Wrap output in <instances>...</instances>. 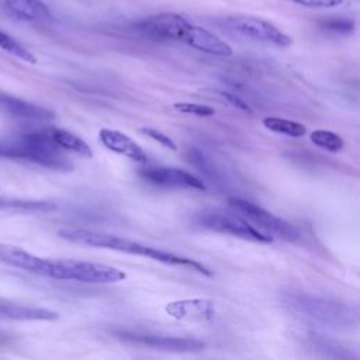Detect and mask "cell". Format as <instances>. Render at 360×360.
<instances>
[{"label": "cell", "instance_id": "d4e9b609", "mask_svg": "<svg viewBox=\"0 0 360 360\" xmlns=\"http://www.w3.org/2000/svg\"><path fill=\"white\" fill-rule=\"evenodd\" d=\"M141 132L145 134V135H148L149 138L155 139L156 142H159V143L163 145L165 148H169V149H172V150H176V149H177L174 141H173L169 135L163 134L162 131H158V129L149 128V127H143V128H141Z\"/></svg>", "mask_w": 360, "mask_h": 360}, {"label": "cell", "instance_id": "277c9868", "mask_svg": "<svg viewBox=\"0 0 360 360\" xmlns=\"http://www.w3.org/2000/svg\"><path fill=\"white\" fill-rule=\"evenodd\" d=\"M46 277L56 280H73L89 284H110L125 280L127 274L112 266L62 259V260H49Z\"/></svg>", "mask_w": 360, "mask_h": 360}, {"label": "cell", "instance_id": "2e32d148", "mask_svg": "<svg viewBox=\"0 0 360 360\" xmlns=\"http://www.w3.org/2000/svg\"><path fill=\"white\" fill-rule=\"evenodd\" d=\"M188 46L210 53V55H215V56H231L232 55V48L222 41L219 37H217L215 34H212L211 31L194 25L193 27V32L190 37V41L187 44Z\"/></svg>", "mask_w": 360, "mask_h": 360}, {"label": "cell", "instance_id": "52a82bcc", "mask_svg": "<svg viewBox=\"0 0 360 360\" xmlns=\"http://www.w3.org/2000/svg\"><path fill=\"white\" fill-rule=\"evenodd\" d=\"M194 24L176 13H159L135 22V28L143 35L162 42H188Z\"/></svg>", "mask_w": 360, "mask_h": 360}, {"label": "cell", "instance_id": "8992f818", "mask_svg": "<svg viewBox=\"0 0 360 360\" xmlns=\"http://www.w3.org/2000/svg\"><path fill=\"white\" fill-rule=\"evenodd\" d=\"M228 204L236 212L243 215L248 221L257 225V228H260V232L271 236L273 239L278 238L285 242H295L301 235L297 226L250 201L238 197H231L228 198Z\"/></svg>", "mask_w": 360, "mask_h": 360}, {"label": "cell", "instance_id": "30bf717a", "mask_svg": "<svg viewBox=\"0 0 360 360\" xmlns=\"http://www.w3.org/2000/svg\"><path fill=\"white\" fill-rule=\"evenodd\" d=\"M120 339L146 346L156 350L165 352H174V353H190V352H200L204 349V343L197 339L191 338H179V336H162V335H139L132 332H117L115 333Z\"/></svg>", "mask_w": 360, "mask_h": 360}, {"label": "cell", "instance_id": "ac0fdd59", "mask_svg": "<svg viewBox=\"0 0 360 360\" xmlns=\"http://www.w3.org/2000/svg\"><path fill=\"white\" fill-rule=\"evenodd\" d=\"M51 139L55 142V145L58 148H60L62 150L66 152H72L76 155H80L83 158H91L93 152L90 149V146L77 135H75L73 132L63 129V128H55V127H49L46 128Z\"/></svg>", "mask_w": 360, "mask_h": 360}, {"label": "cell", "instance_id": "4316f807", "mask_svg": "<svg viewBox=\"0 0 360 360\" xmlns=\"http://www.w3.org/2000/svg\"><path fill=\"white\" fill-rule=\"evenodd\" d=\"M222 96L228 100V103H231L233 107H236L238 110H242V111H246V112H252V108L249 107L248 101L242 100L240 97H238L236 94H232V93H226L224 91Z\"/></svg>", "mask_w": 360, "mask_h": 360}, {"label": "cell", "instance_id": "ffe728a7", "mask_svg": "<svg viewBox=\"0 0 360 360\" xmlns=\"http://www.w3.org/2000/svg\"><path fill=\"white\" fill-rule=\"evenodd\" d=\"M309 139L316 146H319L328 152H332V153L340 152L345 145L340 135H338L336 132H332V131H326V129H316V131L311 132Z\"/></svg>", "mask_w": 360, "mask_h": 360}, {"label": "cell", "instance_id": "4fadbf2b", "mask_svg": "<svg viewBox=\"0 0 360 360\" xmlns=\"http://www.w3.org/2000/svg\"><path fill=\"white\" fill-rule=\"evenodd\" d=\"M0 112L7 114L10 117H15V118L35 120V121H49V120H53L55 117V114L45 107L10 96L3 91H0Z\"/></svg>", "mask_w": 360, "mask_h": 360}, {"label": "cell", "instance_id": "7402d4cb", "mask_svg": "<svg viewBox=\"0 0 360 360\" xmlns=\"http://www.w3.org/2000/svg\"><path fill=\"white\" fill-rule=\"evenodd\" d=\"M173 108L183 114L197 115V117H211L215 114L214 107L207 104H197V103H174Z\"/></svg>", "mask_w": 360, "mask_h": 360}, {"label": "cell", "instance_id": "484cf974", "mask_svg": "<svg viewBox=\"0 0 360 360\" xmlns=\"http://www.w3.org/2000/svg\"><path fill=\"white\" fill-rule=\"evenodd\" d=\"M295 4L311 7V8H332L339 6L343 0H290Z\"/></svg>", "mask_w": 360, "mask_h": 360}, {"label": "cell", "instance_id": "e0dca14e", "mask_svg": "<svg viewBox=\"0 0 360 360\" xmlns=\"http://www.w3.org/2000/svg\"><path fill=\"white\" fill-rule=\"evenodd\" d=\"M0 318L14 321H53L58 319V314L45 308L0 301Z\"/></svg>", "mask_w": 360, "mask_h": 360}, {"label": "cell", "instance_id": "9c48e42d", "mask_svg": "<svg viewBox=\"0 0 360 360\" xmlns=\"http://www.w3.org/2000/svg\"><path fill=\"white\" fill-rule=\"evenodd\" d=\"M139 176L153 184V186H159V187H167V188H186V190H207L205 183L186 172L177 167H166V166H150V167H145L139 170Z\"/></svg>", "mask_w": 360, "mask_h": 360}, {"label": "cell", "instance_id": "7a4b0ae2", "mask_svg": "<svg viewBox=\"0 0 360 360\" xmlns=\"http://www.w3.org/2000/svg\"><path fill=\"white\" fill-rule=\"evenodd\" d=\"M0 158L25 160L53 170L72 169V163L51 139L46 128L22 134L11 141H0Z\"/></svg>", "mask_w": 360, "mask_h": 360}, {"label": "cell", "instance_id": "cb8c5ba5", "mask_svg": "<svg viewBox=\"0 0 360 360\" xmlns=\"http://www.w3.org/2000/svg\"><path fill=\"white\" fill-rule=\"evenodd\" d=\"M321 27L325 30V31H330L333 34H343V35H347L350 34L353 30H354V22L349 18H340V17H333V18H329L326 21H323L321 24Z\"/></svg>", "mask_w": 360, "mask_h": 360}, {"label": "cell", "instance_id": "d6986e66", "mask_svg": "<svg viewBox=\"0 0 360 360\" xmlns=\"http://www.w3.org/2000/svg\"><path fill=\"white\" fill-rule=\"evenodd\" d=\"M263 125L277 134H283L287 136L292 138H301L307 134V129L302 124L285 118H278V117H264L263 118Z\"/></svg>", "mask_w": 360, "mask_h": 360}, {"label": "cell", "instance_id": "3957f363", "mask_svg": "<svg viewBox=\"0 0 360 360\" xmlns=\"http://www.w3.org/2000/svg\"><path fill=\"white\" fill-rule=\"evenodd\" d=\"M284 301L292 312L323 328L347 330L356 323V312L349 305L335 300L308 292H288Z\"/></svg>", "mask_w": 360, "mask_h": 360}, {"label": "cell", "instance_id": "9a60e30c", "mask_svg": "<svg viewBox=\"0 0 360 360\" xmlns=\"http://www.w3.org/2000/svg\"><path fill=\"white\" fill-rule=\"evenodd\" d=\"M0 7L22 20L46 21L52 18L49 8L41 0H0Z\"/></svg>", "mask_w": 360, "mask_h": 360}, {"label": "cell", "instance_id": "8fae6325", "mask_svg": "<svg viewBox=\"0 0 360 360\" xmlns=\"http://www.w3.org/2000/svg\"><path fill=\"white\" fill-rule=\"evenodd\" d=\"M0 262L39 276H46L49 267V259L38 257L10 243H0Z\"/></svg>", "mask_w": 360, "mask_h": 360}, {"label": "cell", "instance_id": "44dd1931", "mask_svg": "<svg viewBox=\"0 0 360 360\" xmlns=\"http://www.w3.org/2000/svg\"><path fill=\"white\" fill-rule=\"evenodd\" d=\"M0 48L24 62L37 63V58L25 46H22L18 41H15L11 35H8L1 30H0Z\"/></svg>", "mask_w": 360, "mask_h": 360}, {"label": "cell", "instance_id": "5b68a950", "mask_svg": "<svg viewBox=\"0 0 360 360\" xmlns=\"http://www.w3.org/2000/svg\"><path fill=\"white\" fill-rule=\"evenodd\" d=\"M193 222L198 228L218 233L232 235L245 240L262 243H269L273 240L271 236L252 226L245 218L239 217L235 212L224 211L219 208H205L201 210L200 212H195V215L193 217Z\"/></svg>", "mask_w": 360, "mask_h": 360}, {"label": "cell", "instance_id": "603a6c76", "mask_svg": "<svg viewBox=\"0 0 360 360\" xmlns=\"http://www.w3.org/2000/svg\"><path fill=\"white\" fill-rule=\"evenodd\" d=\"M3 207H11L17 210H25V211H53L56 208L55 204L48 202V201H21V200H14V201H4V204H0Z\"/></svg>", "mask_w": 360, "mask_h": 360}, {"label": "cell", "instance_id": "ba28073f", "mask_svg": "<svg viewBox=\"0 0 360 360\" xmlns=\"http://www.w3.org/2000/svg\"><path fill=\"white\" fill-rule=\"evenodd\" d=\"M221 25L253 41L271 44L276 46H288L292 44V39L274 24L257 17L229 15L221 20Z\"/></svg>", "mask_w": 360, "mask_h": 360}, {"label": "cell", "instance_id": "6da1fadb", "mask_svg": "<svg viewBox=\"0 0 360 360\" xmlns=\"http://www.w3.org/2000/svg\"><path fill=\"white\" fill-rule=\"evenodd\" d=\"M58 235L69 240L72 243L77 245H84V246H93V248H104V249H111L122 253H129V255H138L143 257H149L166 264H173V266H186L191 270H195L204 276L211 277L212 273L210 271L208 267L204 264L184 257V256H177L170 252H165L156 248H150L129 239H124L115 235L104 233V232H96V231H89L83 228H62L58 231Z\"/></svg>", "mask_w": 360, "mask_h": 360}, {"label": "cell", "instance_id": "5bb4252c", "mask_svg": "<svg viewBox=\"0 0 360 360\" xmlns=\"http://www.w3.org/2000/svg\"><path fill=\"white\" fill-rule=\"evenodd\" d=\"M100 141L101 143L115 152L120 153L128 159H131L132 162L136 163H146L148 162V156L145 153V150L134 141L131 139L128 135H125L121 131L117 129H108V128H103L98 132Z\"/></svg>", "mask_w": 360, "mask_h": 360}, {"label": "cell", "instance_id": "7c38bea8", "mask_svg": "<svg viewBox=\"0 0 360 360\" xmlns=\"http://www.w3.org/2000/svg\"><path fill=\"white\" fill-rule=\"evenodd\" d=\"M165 309L167 315L179 321H210L215 315L214 302L207 298L172 301Z\"/></svg>", "mask_w": 360, "mask_h": 360}]
</instances>
